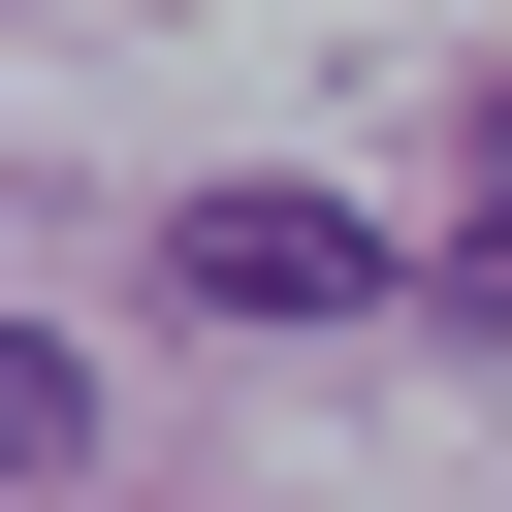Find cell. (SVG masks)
Listing matches in <instances>:
<instances>
[{
	"label": "cell",
	"mask_w": 512,
	"mask_h": 512,
	"mask_svg": "<svg viewBox=\"0 0 512 512\" xmlns=\"http://www.w3.org/2000/svg\"><path fill=\"white\" fill-rule=\"evenodd\" d=\"M448 288H480V320H512V192H480V256H448Z\"/></svg>",
	"instance_id": "cell-2"
},
{
	"label": "cell",
	"mask_w": 512,
	"mask_h": 512,
	"mask_svg": "<svg viewBox=\"0 0 512 512\" xmlns=\"http://www.w3.org/2000/svg\"><path fill=\"white\" fill-rule=\"evenodd\" d=\"M160 288H192V320H384V224H352V192H192Z\"/></svg>",
	"instance_id": "cell-1"
}]
</instances>
